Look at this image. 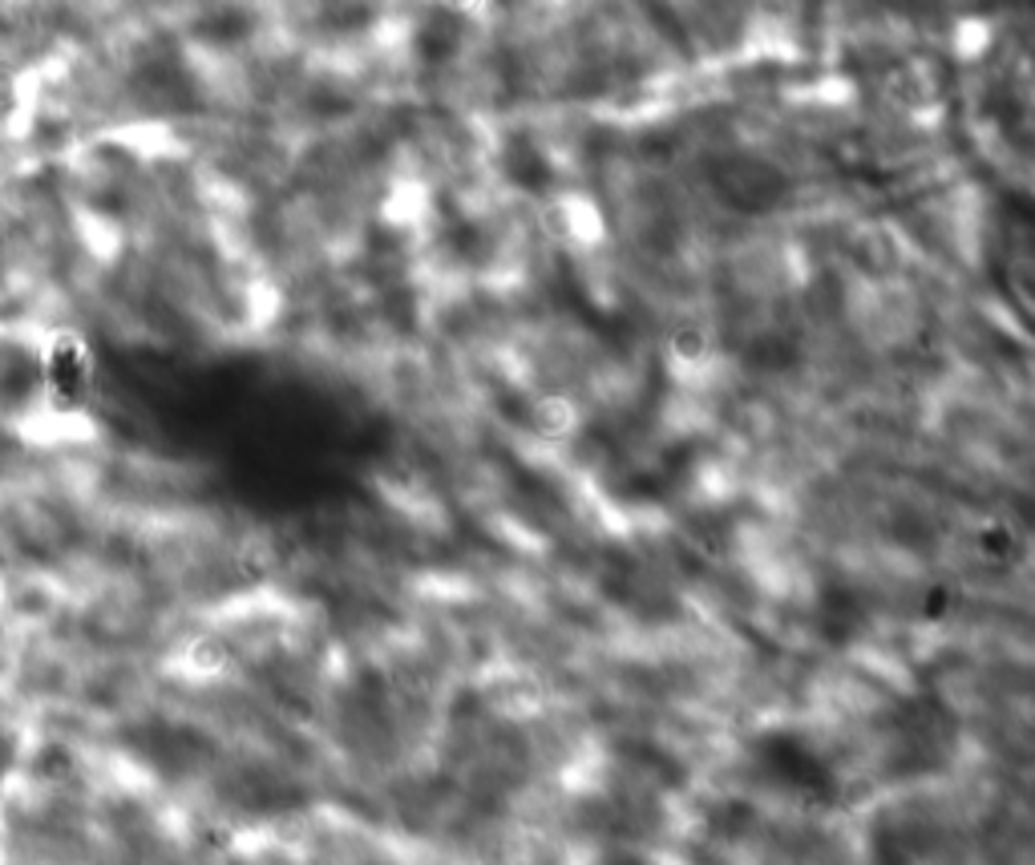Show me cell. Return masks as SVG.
Wrapping results in <instances>:
<instances>
[{
	"label": "cell",
	"instance_id": "obj_1",
	"mask_svg": "<svg viewBox=\"0 0 1035 865\" xmlns=\"http://www.w3.org/2000/svg\"><path fill=\"white\" fill-rule=\"evenodd\" d=\"M93 376H97L93 352L81 336L61 332L40 352V385H45V397L57 413H78L90 405Z\"/></svg>",
	"mask_w": 1035,
	"mask_h": 865
},
{
	"label": "cell",
	"instance_id": "obj_2",
	"mask_svg": "<svg viewBox=\"0 0 1035 865\" xmlns=\"http://www.w3.org/2000/svg\"><path fill=\"white\" fill-rule=\"evenodd\" d=\"M37 772L45 776V781H61V776H69V772H73V757H69V752H66L61 745L40 748Z\"/></svg>",
	"mask_w": 1035,
	"mask_h": 865
}]
</instances>
